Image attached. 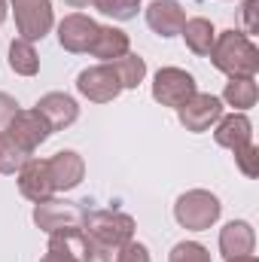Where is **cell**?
<instances>
[{"mask_svg":"<svg viewBox=\"0 0 259 262\" xmlns=\"http://www.w3.org/2000/svg\"><path fill=\"white\" fill-rule=\"evenodd\" d=\"M210 64L217 67L220 73L232 76H256L259 70V49L253 46V40L247 34L238 31H223L213 40L210 49Z\"/></svg>","mask_w":259,"mask_h":262,"instance_id":"obj_1","label":"cell"},{"mask_svg":"<svg viewBox=\"0 0 259 262\" xmlns=\"http://www.w3.org/2000/svg\"><path fill=\"white\" fill-rule=\"evenodd\" d=\"M82 232H85L92 241L119 250L125 241L134 238V216L119 213V210H85V216H82Z\"/></svg>","mask_w":259,"mask_h":262,"instance_id":"obj_2","label":"cell"},{"mask_svg":"<svg viewBox=\"0 0 259 262\" xmlns=\"http://www.w3.org/2000/svg\"><path fill=\"white\" fill-rule=\"evenodd\" d=\"M220 213H223L220 198L213 195V192H207V189H189V192H183V195L177 198V204H174V220L183 229H189V232L210 229L220 220Z\"/></svg>","mask_w":259,"mask_h":262,"instance_id":"obj_3","label":"cell"},{"mask_svg":"<svg viewBox=\"0 0 259 262\" xmlns=\"http://www.w3.org/2000/svg\"><path fill=\"white\" fill-rule=\"evenodd\" d=\"M195 92H198L195 76L186 73L183 67H159V73L153 76V98H156L162 107L180 110Z\"/></svg>","mask_w":259,"mask_h":262,"instance_id":"obj_4","label":"cell"},{"mask_svg":"<svg viewBox=\"0 0 259 262\" xmlns=\"http://www.w3.org/2000/svg\"><path fill=\"white\" fill-rule=\"evenodd\" d=\"M9 3L15 9V28H18L21 40L37 43L52 31V25H55L52 0H9Z\"/></svg>","mask_w":259,"mask_h":262,"instance_id":"obj_5","label":"cell"},{"mask_svg":"<svg viewBox=\"0 0 259 262\" xmlns=\"http://www.w3.org/2000/svg\"><path fill=\"white\" fill-rule=\"evenodd\" d=\"M85 207L79 201H64V198H46L40 204H34V226L43 229L46 235L70 229V226H82Z\"/></svg>","mask_w":259,"mask_h":262,"instance_id":"obj_6","label":"cell"},{"mask_svg":"<svg viewBox=\"0 0 259 262\" xmlns=\"http://www.w3.org/2000/svg\"><path fill=\"white\" fill-rule=\"evenodd\" d=\"M76 92L82 98H89L92 104H110V101L119 98L122 82H119V76L113 73L110 64H95V67H85L76 76Z\"/></svg>","mask_w":259,"mask_h":262,"instance_id":"obj_7","label":"cell"},{"mask_svg":"<svg viewBox=\"0 0 259 262\" xmlns=\"http://www.w3.org/2000/svg\"><path fill=\"white\" fill-rule=\"evenodd\" d=\"M177 116H180V125H183L186 131L201 134V131H207L210 125L220 122V116H223V101H220L217 95L195 92L192 98L177 110Z\"/></svg>","mask_w":259,"mask_h":262,"instance_id":"obj_8","label":"cell"},{"mask_svg":"<svg viewBox=\"0 0 259 262\" xmlns=\"http://www.w3.org/2000/svg\"><path fill=\"white\" fill-rule=\"evenodd\" d=\"M3 131H6L21 149H28L31 156H34L37 146L46 143L49 134H52V128L46 125V119H43L37 110H15V116L9 119V125H6Z\"/></svg>","mask_w":259,"mask_h":262,"instance_id":"obj_9","label":"cell"},{"mask_svg":"<svg viewBox=\"0 0 259 262\" xmlns=\"http://www.w3.org/2000/svg\"><path fill=\"white\" fill-rule=\"evenodd\" d=\"M98 31H101V25L95 18H89L82 12H70V15H64L58 21V43H61V49L79 55V52H89L92 49Z\"/></svg>","mask_w":259,"mask_h":262,"instance_id":"obj_10","label":"cell"},{"mask_svg":"<svg viewBox=\"0 0 259 262\" xmlns=\"http://www.w3.org/2000/svg\"><path fill=\"white\" fill-rule=\"evenodd\" d=\"M15 180H18V192L28 198V201H34V204H40V201L55 195V186H52L46 159H28L25 168L15 174Z\"/></svg>","mask_w":259,"mask_h":262,"instance_id":"obj_11","label":"cell"},{"mask_svg":"<svg viewBox=\"0 0 259 262\" xmlns=\"http://www.w3.org/2000/svg\"><path fill=\"white\" fill-rule=\"evenodd\" d=\"M34 110L46 119V125L52 131H64L79 119V104H76L70 95H64V92H49V95H43Z\"/></svg>","mask_w":259,"mask_h":262,"instance_id":"obj_12","label":"cell"},{"mask_svg":"<svg viewBox=\"0 0 259 262\" xmlns=\"http://www.w3.org/2000/svg\"><path fill=\"white\" fill-rule=\"evenodd\" d=\"M46 165H49V177H52L55 192L76 189V186L82 183V177H85V162H82V156L73 152V149L55 152L52 159H46Z\"/></svg>","mask_w":259,"mask_h":262,"instance_id":"obj_13","label":"cell"},{"mask_svg":"<svg viewBox=\"0 0 259 262\" xmlns=\"http://www.w3.org/2000/svg\"><path fill=\"white\" fill-rule=\"evenodd\" d=\"M146 25L149 31H156L159 37H177L186 25V12L177 0H153L146 6Z\"/></svg>","mask_w":259,"mask_h":262,"instance_id":"obj_14","label":"cell"},{"mask_svg":"<svg viewBox=\"0 0 259 262\" xmlns=\"http://www.w3.org/2000/svg\"><path fill=\"white\" fill-rule=\"evenodd\" d=\"M256 247V232L247 220H232L220 229V253L226 259L232 256H247Z\"/></svg>","mask_w":259,"mask_h":262,"instance_id":"obj_15","label":"cell"},{"mask_svg":"<svg viewBox=\"0 0 259 262\" xmlns=\"http://www.w3.org/2000/svg\"><path fill=\"white\" fill-rule=\"evenodd\" d=\"M213 140L226 149H241L247 143H253V125L244 113H229V116H220L217 128H213Z\"/></svg>","mask_w":259,"mask_h":262,"instance_id":"obj_16","label":"cell"},{"mask_svg":"<svg viewBox=\"0 0 259 262\" xmlns=\"http://www.w3.org/2000/svg\"><path fill=\"white\" fill-rule=\"evenodd\" d=\"M128 49H131L128 34H125L122 28L107 25V28H101V31H98V37H95V43H92V49H89V52H92L95 58H101V64H110V61L122 58Z\"/></svg>","mask_w":259,"mask_h":262,"instance_id":"obj_17","label":"cell"},{"mask_svg":"<svg viewBox=\"0 0 259 262\" xmlns=\"http://www.w3.org/2000/svg\"><path fill=\"white\" fill-rule=\"evenodd\" d=\"M256 98H259V89H256V76H232L223 89V101L229 107H235L238 113L256 107Z\"/></svg>","mask_w":259,"mask_h":262,"instance_id":"obj_18","label":"cell"},{"mask_svg":"<svg viewBox=\"0 0 259 262\" xmlns=\"http://www.w3.org/2000/svg\"><path fill=\"white\" fill-rule=\"evenodd\" d=\"M89 235L82 232V226H70V229H58L49 235V250H61V253H70L73 259L85 262L89 256Z\"/></svg>","mask_w":259,"mask_h":262,"instance_id":"obj_19","label":"cell"},{"mask_svg":"<svg viewBox=\"0 0 259 262\" xmlns=\"http://www.w3.org/2000/svg\"><path fill=\"white\" fill-rule=\"evenodd\" d=\"M183 40H186V46H189V52L195 55H210V49H213V40H217V28L207 21V18H186V25H183Z\"/></svg>","mask_w":259,"mask_h":262,"instance_id":"obj_20","label":"cell"},{"mask_svg":"<svg viewBox=\"0 0 259 262\" xmlns=\"http://www.w3.org/2000/svg\"><path fill=\"white\" fill-rule=\"evenodd\" d=\"M9 70L18 73V76H37L40 73V55L34 49V43L28 40H12L9 46Z\"/></svg>","mask_w":259,"mask_h":262,"instance_id":"obj_21","label":"cell"},{"mask_svg":"<svg viewBox=\"0 0 259 262\" xmlns=\"http://www.w3.org/2000/svg\"><path fill=\"white\" fill-rule=\"evenodd\" d=\"M110 67H113V73L119 76L122 89H137V85L143 82V76H146V61H143L137 52H125L122 58L110 61Z\"/></svg>","mask_w":259,"mask_h":262,"instance_id":"obj_22","label":"cell"},{"mask_svg":"<svg viewBox=\"0 0 259 262\" xmlns=\"http://www.w3.org/2000/svg\"><path fill=\"white\" fill-rule=\"evenodd\" d=\"M28 159H34V156L28 149H21L6 131H0V174H18Z\"/></svg>","mask_w":259,"mask_h":262,"instance_id":"obj_23","label":"cell"},{"mask_svg":"<svg viewBox=\"0 0 259 262\" xmlns=\"http://www.w3.org/2000/svg\"><path fill=\"white\" fill-rule=\"evenodd\" d=\"M92 6H95L101 15L113 18V21H128V18L137 15L140 0H92Z\"/></svg>","mask_w":259,"mask_h":262,"instance_id":"obj_24","label":"cell"},{"mask_svg":"<svg viewBox=\"0 0 259 262\" xmlns=\"http://www.w3.org/2000/svg\"><path fill=\"white\" fill-rule=\"evenodd\" d=\"M168 262H210V253L198 241H180V244H174Z\"/></svg>","mask_w":259,"mask_h":262,"instance_id":"obj_25","label":"cell"},{"mask_svg":"<svg viewBox=\"0 0 259 262\" xmlns=\"http://www.w3.org/2000/svg\"><path fill=\"white\" fill-rule=\"evenodd\" d=\"M235 156V165H238V171L244 174V177H259V149L256 143H247V146H241V149H235L232 152Z\"/></svg>","mask_w":259,"mask_h":262,"instance_id":"obj_26","label":"cell"},{"mask_svg":"<svg viewBox=\"0 0 259 262\" xmlns=\"http://www.w3.org/2000/svg\"><path fill=\"white\" fill-rule=\"evenodd\" d=\"M116 262H149V250H146V244L131 238L116 250Z\"/></svg>","mask_w":259,"mask_h":262,"instance_id":"obj_27","label":"cell"},{"mask_svg":"<svg viewBox=\"0 0 259 262\" xmlns=\"http://www.w3.org/2000/svg\"><path fill=\"white\" fill-rule=\"evenodd\" d=\"M244 31L247 37L259 34V0H244Z\"/></svg>","mask_w":259,"mask_h":262,"instance_id":"obj_28","label":"cell"},{"mask_svg":"<svg viewBox=\"0 0 259 262\" xmlns=\"http://www.w3.org/2000/svg\"><path fill=\"white\" fill-rule=\"evenodd\" d=\"M15 110H18L15 98H12V95H6V92H0V131L9 125V119L15 116Z\"/></svg>","mask_w":259,"mask_h":262,"instance_id":"obj_29","label":"cell"},{"mask_svg":"<svg viewBox=\"0 0 259 262\" xmlns=\"http://www.w3.org/2000/svg\"><path fill=\"white\" fill-rule=\"evenodd\" d=\"M40 262H79V259H73L70 253H61V250H49Z\"/></svg>","mask_w":259,"mask_h":262,"instance_id":"obj_30","label":"cell"},{"mask_svg":"<svg viewBox=\"0 0 259 262\" xmlns=\"http://www.w3.org/2000/svg\"><path fill=\"white\" fill-rule=\"evenodd\" d=\"M226 262H259L253 253H247V256H232V259H226Z\"/></svg>","mask_w":259,"mask_h":262,"instance_id":"obj_31","label":"cell"},{"mask_svg":"<svg viewBox=\"0 0 259 262\" xmlns=\"http://www.w3.org/2000/svg\"><path fill=\"white\" fill-rule=\"evenodd\" d=\"M67 6H73V9H82V6H89L92 0H64Z\"/></svg>","mask_w":259,"mask_h":262,"instance_id":"obj_32","label":"cell"},{"mask_svg":"<svg viewBox=\"0 0 259 262\" xmlns=\"http://www.w3.org/2000/svg\"><path fill=\"white\" fill-rule=\"evenodd\" d=\"M6 12H9V3H6V0H0V21L6 18Z\"/></svg>","mask_w":259,"mask_h":262,"instance_id":"obj_33","label":"cell"}]
</instances>
